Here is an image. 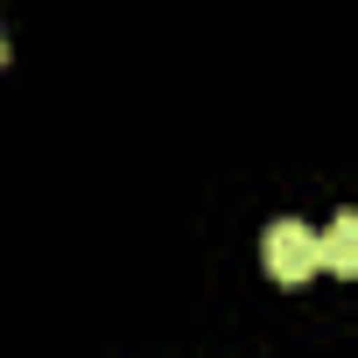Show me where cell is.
I'll list each match as a JSON object with an SVG mask.
<instances>
[{
    "instance_id": "cell-1",
    "label": "cell",
    "mask_w": 358,
    "mask_h": 358,
    "mask_svg": "<svg viewBox=\"0 0 358 358\" xmlns=\"http://www.w3.org/2000/svg\"><path fill=\"white\" fill-rule=\"evenodd\" d=\"M260 260H267V274L274 281H309L316 267H323V239L302 225V218H281V225H267V246H260Z\"/></svg>"
},
{
    "instance_id": "cell-2",
    "label": "cell",
    "mask_w": 358,
    "mask_h": 358,
    "mask_svg": "<svg viewBox=\"0 0 358 358\" xmlns=\"http://www.w3.org/2000/svg\"><path fill=\"white\" fill-rule=\"evenodd\" d=\"M323 267L344 274V281H358V211H337V218H330V232H323Z\"/></svg>"
},
{
    "instance_id": "cell-3",
    "label": "cell",
    "mask_w": 358,
    "mask_h": 358,
    "mask_svg": "<svg viewBox=\"0 0 358 358\" xmlns=\"http://www.w3.org/2000/svg\"><path fill=\"white\" fill-rule=\"evenodd\" d=\"M0 64H8V29H0Z\"/></svg>"
}]
</instances>
